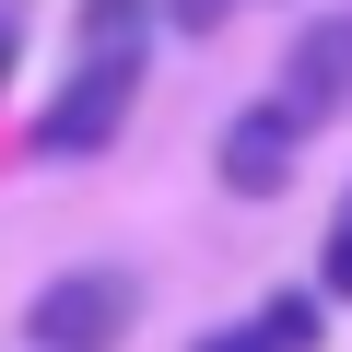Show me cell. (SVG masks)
Segmentation results:
<instances>
[{
    "mask_svg": "<svg viewBox=\"0 0 352 352\" xmlns=\"http://www.w3.org/2000/svg\"><path fill=\"white\" fill-rule=\"evenodd\" d=\"M294 129H329L340 106H352V12H317L305 36H294V59H282V94H270Z\"/></svg>",
    "mask_w": 352,
    "mask_h": 352,
    "instance_id": "cell-3",
    "label": "cell"
},
{
    "mask_svg": "<svg viewBox=\"0 0 352 352\" xmlns=\"http://www.w3.org/2000/svg\"><path fill=\"white\" fill-rule=\"evenodd\" d=\"M317 258H329L317 282H329V294H352V188H340V212H329V247H317Z\"/></svg>",
    "mask_w": 352,
    "mask_h": 352,
    "instance_id": "cell-7",
    "label": "cell"
},
{
    "mask_svg": "<svg viewBox=\"0 0 352 352\" xmlns=\"http://www.w3.org/2000/svg\"><path fill=\"white\" fill-rule=\"evenodd\" d=\"M0 71H12V12H0Z\"/></svg>",
    "mask_w": 352,
    "mask_h": 352,
    "instance_id": "cell-9",
    "label": "cell"
},
{
    "mask_svg": "<svg viewBox=\"0 0 352 352\" xmlns=\"http://www.w3.org/2000/svg\"><path fill=\"white\" fill-rule=\"evenodd\" d=\"M118 36H141V0H82V47H118Z\"/></svg>",
    "mask_w": 352,
    "mask_h": 352,
    "instance_id": "cell-6",
    "label": "cell"
},
{
    "mask_svg": "<svg viewBox=\"0 0 352 352\" xmlns=\"http://www.w3.org/2000/svg\"><path fill=\"white\" fill-rule=\"evenodd\" d=\"M235 12H247V0H164V24H176V36H212V24H235Z\"/></svg>",
    "mask_w": 352,
    "mask_h": 352,
    "instance_id": "cell-8",
    "label": "cell"
},
{
    "mask_svg": "<svg viewBox=\"0 0 352 352\" xmlns=\"http://www.w3.org/2000/svg\"><path fill=\"white\" fill-rule=\"evenodd\" d=\"M200 352H317V305H305V294H270L258 317H235V329H212Z\"/></svg>",
    "mask_w": 352,
    "mask_h": 352,
    "instance_id": "cell-5",
    "label": "cell"
},
{
    "mask_svg": "<svg viewBox=\"0 0 352 352\" xmlns=\"http://www.w3.org/2000/svg\"><path fill=\"white\" fill-rule=\"evenodd\" d=\"M129 94H141V36H118V47H82L71 94L36 118V141H47V153H106V141H118V118H129Z\"/></svg>",
    "mask_w": 352,
    "mask_h": 352,
    "instance_id": "cell-1",
    "label": "cell"
},
{
    "mask_svg": "<svg viewBox=\"0 0 352 352\" xmlns=\"http://www.w3.org/2000/svg\"><path fill=\"white\" fill-rule=\"evenodd\" d=\"M129 317H141V282H129V270H71V282L36 294L24 340H36V352H118Z\"/></svg>",
    "mask_w": 352,
    "mask_h": 352,
    "instance_id": "cell-2",
    "label": "cell"
},
{
    "mask_svg": "<svg viewBox=\"0 0 352 352\" xmlns=\"http://www.w3.org/2000/svg\"><path fill=\"white\" fill-rule=\"evenodd\" d=\"M294 153H305V129H294L282 106H247V118L223 129L212 164H223V188H235V200H282V188H294Z\"/></svg>",
    "mask_w": 352,
    "mask_h": 352,
    "instance_id": "cell-4",
    "label": "cell"
}]
</instances>
